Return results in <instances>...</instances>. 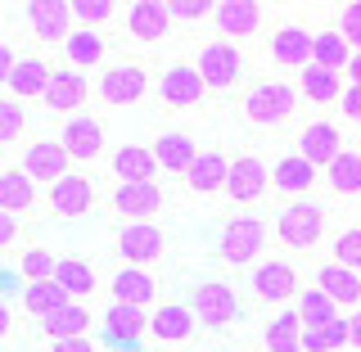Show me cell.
Wrapping results in <instances>:
<instances>
[{
    "instance_id": "6da1fadb",
    "label": "cell",
    "mask_w": 361,
    "mask_h": 352,
    "mask_svg": "<svg viewBox=\"0 0 361 352\" xmlns=\"http://www.w3.org/2000/svg\"><path fill=\"white\" fill-rule=\"evenodd\" d=\"M298 99L285 82H257L253 90L244 95V118L248 122H262V127H276V122H289Z\"/></svg>"
},
{
    "instance_id": "7a4b0ae2",
    "label": "cell",
    "mask_w": 361,
    "mask_h": 352,
    "mask_svg": "<svg viewBox=\"0 0 361 352\" xmlns=\"http://www.w3.org/2000/svg\"><path fill=\"white\" fill-rule=\"evenodd\" d=\"M262 244H267V226L262 221H257V217H235V221L221 226L217 253H221V262L244 267V262H253V257L262 253Z\"/></svg>"
},
{
    "instance_id": "3957f363",
    "label": "cell",
    "mask_w": 361,
    "mask_h": 352,
    "mask_svg": "<svg viewBox=\"0 0 361 352\" xmlns=\"http://www.w3.org/2000/svg\"><path fill=\"white\" fill-rule=\"evenodd\" d=\"M325 231V208L321 203H289L280 212V240L289 248H312Z\"/></svg>"
},
{
    "instance_id": "277c9868",
    "label": "cell",
    "mask_w": 361,
    "mask_h": 352,
    "mask_svg": "<svg viewBox=\"0 0 361 352\" xmlns=\"http://www.w3.org/2000/svg\"><path fill=\"white\" fill-rule=\"evenodd\" d=\"M235 312H240V303H235V293L231 285H217V280H208V285H199L195 289V298H190V316L203 325H231L235 321Z\"/></svg>"
},
{
    "instance_id": "5b68a950",
    "label": "cell",
    "mask_w": 361,
    "mask_h": 352,
    "mask_svg": "<svg viewBox=\"0 0 361 352\" xmlns=\"http://www.w3.org/2000/svg\"><path fill=\"white\" fill-rule=\"evenodd\" d=\"M163 231H158L154 221H135V226H122L118 231V253L127 257L131 267H140L145 271V262H158L163 257Z\"/></svg>"
},
{
    "instance_id": "8992f818",
    "label": "cell",
    "mask_w": 361,
    "mask_h": 352,
    "mask_svg": "<svg viewBox=\"0 0 361 352\" xmlns=\"http://www.w3.org/2000/svg\"><path fill=\"white\" fill-rule=\"evenodd\" d=\"M199 82L203 90L208 86H235V77H240V50H235L231 41H212V45H203V54H199Z\"/></svg>"
},
{
    "instance_id": "52a82bcc",
    "label": "cell",
    "mask_w": 361,
    "mask_h": 352,
    "mask_svg": "<svg viewBox=\"0 0 361 352\" xmlns=\"http://www.w3.org/2000/svg\"><path fill=\"white\" fill-rule=\"evenodd\" d=\"M338 150H343V131L330 127V122H312L298 135V158L307 167H330L338 158Z\"/></svg>"
},
{
    "instance_id": "ba28073f",
    "label": "cell",
    "mask_w": 361,
    "mask_h": 352,
    "mask_svg": "<svg viewBox=\"0 0 361 352\" xmlns=\"http://www.w3.org/2000/svg\"><path fill=\"white\" fill-rule=\"evenodd\" d=\"M221 190H231V199H240V203L262 199V190H267V163H262V158H253V154L235 158V163L226 167V186Z\"/></svg>"
},
{
    "instance_id": "9c48e42d",
    "label": "cell",
    "mask_w": 361,
    "mask_h": 352,
    "mask_svg": "<svg viewBox=\"0 0 361 352\" xmlns=\"http://www.w3.org/2000/svg\"><path fill=\"white\" fill-rule=\"evenodd\" d=\"M90 203H95V190H90L86 176L68 172V176H59L50 186V212H54V217H86Z\"/></svg>"
},
{
    "instance_id": "30bf717a",
    "label": "cell",
    "mask_w": 361,
    "mask_h": 352,
    "mask_svg": "<svg viewBox=\"0 0 361 352\" xmlns=\"http://www.w3.org/2000/svg\"><path fill=\"white\" fill-rule=\"evenodd\" d=\"M68 154L59 150V140H37V145H27V154H23V176L27 181H59L68 176Z\"/></svg>"
},
{
    "instance_id": "8fae6325",
    "label": "cell",
    "mask_w": 361,
    "mask_h": 352,
    "mask_svg": "<svg viewBox=\"0 0 361 352\" xmlns=\"http://www.w3.org/2000/svg\"><path fill=\"white\" fill-rule=\"evenodd\" d=\"M158 208H163V190H158L154 181H145V186H118V190H113V212H122L131 226L135 221H149Z\"/></svg>"
},
{
    "instance_id": "7c38bea8",
    "label": "cell",
    "mask_w": 361,
    "mask_h": 352,
    "mask_svg": "<svg viewBox=\"0 0 361 352\" xmlns=\"http://www.w3.org/2000/svg\"><path fill=\"white\" fill-rule=\"evenodd\" d=\"M86 77L82 73H73V68H68V73H50V82H45V109L50 113H77L86 104Z\"/></svg>"
},
{
    "instance_id": "4fadbf2b",
    "label": "cell",
    "mask_w": 361,
    "mask_h": 352,
    "mask_svg": "<svg viewBox=\"0 0 361 352\" xmlns=\"http://www.w3.org/2000/svg\"><path fill=\"white\" fill-rule=\"evenodd\" d=\"M145 330H149L158 344H185V339L195 334V316H190V308H180V303H163V308L145 321Z\"/></svg>"
},
{
    "instance_id": "5bb4252c",
    "label": "cell",
    "mask_w": 361,
    "mask_h": 352,
    "mask_svg": "<svg viewBox=\"0 0 361 352\" xmlns=\"http://www.w3.org/2000/svg\"><path fill=\"white\" fill-rule=\"evenodd\" d=\"M59 150L68 154V163L73 158H95L104 150V131H99L95 118H68V127L59 135Z\"/></svg>"
},
{
    "instance_id": "9a60e30c",
    "label": "cell",
    "mask_w": 361,
    "mask_h": 352,
    "mask_svg": "<svg viewBox=\"0 0 361 352\" xmlns=\"http://www.w3.org/2000/svg\"><path fill=\"white\" fill-rule=\"evenodd\" d=\"M167 28H172V18H167V5H158V0H140V5L127 9V32L145 45L163 41Z\"/></svg>"
},
{
    "instance_id": "2e32d148",
    "label": "cell",
    "mask_w": 361,
    "mask_h": 352,
    "mask_svg": "<svg viewBox=\"0 0 361 352\" xmlns=\"http://www.w3.org/2000/svg\"><path fill=\"white\" fill-rule=\"evenodd\" d=\"M293 289H298V271L289 262H262L253 271V293L262 303H285Z\"/></svg>"
},
{
    "instance_id": "e0dca14e",
    "label": "cell",
    "mask_w": 361,
    "mask_h": 352,
    "mask_svg": "<svg viewBox=\"0 0 361 352\" xmlns=\"http://www.w3.org/2000/svg\"><path fill=\"white\" fill-rule=\"evenodd\" d=\"M99 90H104L109 104H135V99L145 95V68H135V63L109 68V73L99 77Z\"/></svg>"
},
{
    "instance_id": "ac0fdd59",
    "label": "cell",
    "mask_w": 361,
    "mask_h": 352,
    "mask_svg": "<svg viewBox=\"0 0 361 352\" xmlns=\"http://www.w3.org/2000/svg\"><path fill=\"white\" fill-rule=\"evenodd\" d=\"M104 339H109L113 348H135L145 339V312L113 303V308L104 312Z\"/></svg>"
},
{
    "instance_id": "d6986e66",
    "label": "cell",
    "mask_w": 361,
    "mask_h": 352,
    "mask_svg": "<svg viewBox=\"0 0 361 352\" xmlns=\"http://www.w3.org/2000/svg\"><path fill=\"white\" fill-rule=\"evenodd\" d=\"M27 18L41 41H68V32H73V14L63 0H37V5H27Z\"/></svg>"
},
{
    "instance_id": "ffe728a7",
    "label": "cell",
    "mask_w": 361,
    "mask_h": 352,
    "mask_svg": "<svg viewBox=\"0 0 361 352\" xmlns=\"http://www.w3.org/2000/svg\"><path fill=\"white\" fill-rule=\"evenodd\" d=\"M226 167H231V158L208 150V154H195V163L185 167V186L195 190V195H217L226 186Z\"/></svg>"
},
{
    "instance_id": "44dd1931",
    "label": "cell",
    "mask_w": 361,
    "mask_h": 352,
    "mask_svg": "<svg viewBox=\"0 0 361 352\" xmlns=\"http://www.w3.org/2000/svg\"><path fill=\"white\" fill-rule=\"evenodd\" d=\"M154 293H158L154 276H145L140 267H127V271L113 276V303H122V308H140L145 312L154 303Z\"/></svg>"
},
{
    "instance_id": "7402d4cb",
    "label": "cell",
    "mask_w": 361,
    "mask_h": 352,
    "mask_svg": "<svg viewBox=\"0 0 361 352\" xmlns=\"http://www.w3.org/2000/svg\"><path fill=\"white\" fill-rule=\"evenodd\" d=\"M154 172H158V163L145 145H122V150L113 154V176H118L122 186H145V181H154Z\"/></svg>"
},
{
    "instance_id": "603a6c76",
    "label": "cell",
    "mask_w": 361,
    "mask_h": 352,
    "mask_svg": "<svg viewBox=\"0 0 361 352\" xmlns=\"http://www.w3.org/2000/svg\"><path fill=\"white\" fill-rule=\"evenodd\" d=\"M203 99V82L195 68H167L163 73V104L167 109H195Z\"/></svg>"
},
{
    "instance_id": "cb8c5ba5",
    "label": "cell",
    "mask_w": 361,
    "mask_h": 352,
    "mask_svg": "<svg viewBox=\"0 0 361 352\" xmlns=\"http://www.w3.org/2000/svg\"><path fill=\"white\" fill-rule=\"evenodd\" d=\"M271 59L280 68H307L312 63V32L302 28H280L271 37Z\"/></svg>"
},
{
    "instance_id": "d4e9b609",
    "label": "cell",
    "mask_w": 361,
    "mask_h": 352,
    "mask_svg": "<svg viewBox=\"0 0 361 352\" xmlns=\"http://www.w3.org/2000/svg\"><path fill=\"white\" fill-rule=\"evenodd\" d=\"M217 28L226 37H253L262 28V9L253 0H221L217 5Z\"/></svg>"
},
{
    "instance_id": "484cf974",
    "label": "cell",
    "mask_w": 361,
    "mask_h": 352,
    "mask_svg": "<svg viewBox=\"0 0 361 352\" xmlns=\"http://www.w3.org/2000/svg\"><path fill=\"white\" fill-rule=\"evenodd\" d=\"M325 293V298L334 303V308H353V303L361 298V280H357V271H348V267H321V285H316Z\"/></svg>"
},
{
    "instance_id": "4316f807",
    "label": "cell",
    "mask_w": 361,
    "mask_h": 352,
    "mask_svg": "<svg viewBox=\"0 0 361 352\" xmlns=\"http://www.w3.org/2000/svg\"><path fill=\"white\" fill-rule=\"evenodd\" d=\"M312 181H316V167H307L298 154L285 158V163H276V167L267 172V186H276L280 195H307Z\"/></svg>"
},
{
    "instance_id": "83f0119b",
    "label": "cell",
    "mask_w": 361,
    "mask_h": 352,
    "mask_svg": "<svg viewBox=\"0 0 361 352\" xmlns=\"http://www.w3.org/2000/svg\"><path fill=\"white\" fill-rule=\"evenodd\" d=\"M41 330L50 334V344H54V339H86V330H90V312L77 308V303H63L59 312L41 316Z\"/></svg>"
},
{
    "instance_id": "f1b7e54d",
    "label": "cell",
    "mask_w": 361,
    "mask_h": 352,
    "mask_svg": "<svg viewBox=\"0 0 361 352\" xmlns=\"http://www.w3.org/2000/svg\"><path fill=\"white\" fill-rule=\"evenodd\" d=\"M348 348V325L343 316L325 325H302V339H298V352H343Z\"/></svg>"
},
{
    "instance_id": "f546056e",
    "label": "cell",
    "mask_w": 361,
    "mask_h": 352,
    "mask_svg": "<svg viewBox=\"0 0 361 352\" xmlns=\"http://www.w3.org/2000/svg\"><path fill=\"white\" fill-rule=\"evenodd\" d=\"M50 280L68 293V303L86 298V293L95 289V271H90V262H82V257H63V262H54V276Z\"/></svg>"
},
{
    "instance_id": "4dcf8cb0",
    "label": "cell",
    "mask_w": 361,
    "mask_h": 352,
    "mask_svg": "<svg viewBox=\"0 0 361 352\" xmlns=\"http://www.w3.org/2000/svg\"><path fill=\"white\" fill-rule=\"evenodd\" d=\"M154 163L158 167H172V172H185L190 163H195V140H190V135H176V131H167V135H158L154 140Z\"/></svg>"
},
{
    "instance_id": "1f68e13d",
    "label": "cell",
    "mask_w": 361,
    "mask_h": 352,
    "mask_svg": "<svg viewBox=\"0 0 361 352\" xmlns=\"http://www.w3.org/2000/svg\"><path fill=\"white\" fill-rule=\"evenodd\" d=\"M37 203V186H32L23 172H0V212L14 217V212L32 208Z\"/></svg>"
},
{
    "instance_id": "d6a6232c",
    "label": "cell",
    "mask_w": 361,
    "mask_h": 352,
    "mask_svg": "<svg viewBox=\"0 0 361 352\" xmlns=\"http://www.w3.org/2000/svg\"><path fill=\"white\" fill-rule=\"evenodd\" d=\"M302 95H307L312 104H334V99L343 95V77L307 63V68H302Z\"/></svg>"
},
{
    "instance_id": "836d02e7",
    "label": "cell",
    "mask_w": 361,
    "mask_h": 352,
    "mask_svg": "<svg viewBox=\"0 0 361 352\" xmlns=\"http://www.w3.org/2000/svg\"><path fill=\"white\" fill-rule=\"evenodd\" d=\"M298 339H302V325H298L293 312H280L276 321H267V330H262L267 352H298Z\"/></svg>"
},
{
    "instance_id": "e575fe53",
    "label": "cell",
    "mask_w": 361,
    "mask_h": 352,
    "mask_svg": "<svg viewBox=\"0 0 361 352\" xmlns=\"http://www.w3.org/2000/svg\"><path fill=\"white\" fill-rule=\"evenodd\" d=\"M348 59H353V50H348V41L338 37V32H321V37H312V63H316V68L338 73Z\"/></svg>"
},
{
    "instance_id": "d590c367",
    "label": "cell",
    "mask_w": 361,
    "mask_h": 352,
    "mask_svg": "<svg viewBox=\"0 0 361 352\" xmlns=\"http://www.w3.org/2000/svg\"><path fill=\"white\" fill-rule=\"evenodd\" d=\"M45 82H50L45 59H18L14 68H9V90H14V95H41Z\"/></svg>"
},
{
    "instance_id": "8d00e7d4",
    "label": "cell",
    "mask_w": 361,
    "mask_h": 352,
    "mask_svg": "<svg viewBox=\"0 0 361 352\" xmlns=\"http://www.w3.org/2000/svg\"><path fill=\"white\" fill-rule=\"evenodd\" d=\"M330 190L334 195H357L361 190V154H353V150H338V158L330 167Z\"/></svg>"
},
{
    "instance_id": "74e56055",
    "label": "cell",
    "mask_w": 361,
    "mask_h": 352,
    "mask_svg": "<svg viewBox=\"0 0 361 352\" xmlns=\"http://www.w3.org/2000/svg\"><path fill=\"white\" fill-rule=\"evenodd\" d=\"M23 303H27L32 316H50V312H59L63 303H68V293L54 285V280H37V285L23 289Z\"/></svg>"
},
{
    "instance_id": "f35d334b",
    "label": "cell",
    "mask_w": 361,
    "mask_h": 352,
    "mask_svg": "<svg viewBox=\"0 0 361 352\" xmlns=\"http://www.w3.org/2000/svg\"><path fill=\"white\" fill-rule=\"evenodd\" d=\"M63 50H68V59H73L77 68H90V63H99L104 59V41H99V32H68V41H63Z\"/></svg>"
},
{
    "instance_id": "ab89813d",
    "label": "cell",
    "mask_w": 361,
    "mask_h": 352,
    "mask_svg": "<svg viewBox=\"0 0 361 352\" xmlns=\"http://www.w3.org/2000/svg\"><path fill=\"white\" fill-rule=\"evenodd\" d=\"M293 316H298V325H325V321H334V316H338V308L325 298L321 289H307L298 298V312H293Z\"/></svg>"
},
{
    "instance_id": "60d3db41",
    "label": "cell",
    "mask_w": 361,
    "mask_h": 352,
    "mask_svg": "<svg viewBox=\"0 0 361 352\" xmlns=\"http://www.w3.org/2000/svg\"><path fill=\"white\" fill-rule=\"evenodd\" d=\"M68 14H73L77 23H86V32H95L99 23L113 18V5L109 0H77V5H68Z\"/></svg>"
},
{
    "instance_id": "b9f144b4",
    "label": "cell",
    "mask_w": 361,
    "mask_h": 352,
    "mask_svg": "<svg viewBox=\"0 0 361 352\" xmlns=\"http://www.w3.org/2000/svg\"><path fill=\"white\" fill-rule=\"evenodd\" d=\"M23 135V104L18 99H0V145H14Z\"/></svg>"
},
{
    "instance_id": "7bdbcfd3",
    "label": "cell",
    "mask_w": 361,
    "mask_h": 352,
    "mask_svg": "<svg viewBox=\"0 0 361 352\" xmlns=\"http://www.w3.org/2000/svg\"><path fill=\"white\" fill-rule=\"evenodd\" d=\"M23 276H27V285H37V280H50V276H54V257L45 253V248H32V253H23Z\"/></svg>"
},
{
    "instance_id": "ee69618b",
    "label": "cell",
    "mask_w": 361,
    "mask_h": 352,
    "mask_svg": "<svg viewBox=\"0 0 361 352\" xmlns=\"http://www.w3.org/2000/svg\"><path fill=\"white\" fill-rule=\"evenodd\" d=\"M334 267H348V271L361 267V231H357V226L338 235V257H334Z\"/></svg>"
},
{
    "instance_id": "f6af8a7d",
    "label": "cell",
    "mask_w": 361,
    "mask_h": 352,
    "mask_svg": "<svg viewBox=\"0 0 361 352\" xmlns=\"http://www.w3.org/2000/svg\"><path fill=\"white\" fill-rule=\"evenodd\" d=\"M208 14H212V5H203V0H176V5H167V18H176V23H195Z\"/></svg>"
},
{
    "instance_id": "bcb514c9",
    "label": "cell",
    "mask_w": 361,
    "mask_h": 352,
    "mask_svg": "<svg viewBox=\"0 0 361 352\" xmlns=\"http://www.w3.org/2000/svg\"><path fill=\"white\" fill-rule=\"evenodd\" d=\"M338 37L348 41V50L361 45V5H348L343 9V28H338Z\"/></svg>"
},
{
    "instance_id": "7dc6e473",
    "label": "cell",
    "mask_w": 361,
    "mask_h": 352,
    "mask_svg": "<svg viewBox=\"0 0 361 352\" xmlns=\"http://www.w3.org/2000/svg\"><path fill=\"white\" fill-rule=\"evenodd\" d=\"M338 104H343V118H348V122H357V118H361V86H343Z\"/></svg>"
},
{
    "instance_id": "c3c4849f",
    "label": "cell",
    "mask_w": 361,
    "mask_h": 352,
    "mask_svg": "<svg viewBox=\"0 0 361 352\" xmlns=\"http://www.w3.org/2000/svg\"><path fill=\"white\" fill-rule=\"evenodd\" d=\"M50 352H95V344L90 339H54Z\"/></svg>"
},
{
    "instance_id": "681fc988",
    "label": "cell",
    "mask_w": 361,
    "mask_h": 352,
    "mask_svg": "<svg viewBox=\"0 0 361 352\" xmlns=\"http://www.w3.org/2000/svg\"><path fill=\"white\" fill-rule=\"evenodd\" d=\"M14 240H18V221L0 212V248H5V244H14Z\"/></svg>"
},
{
    "instance_id": "f907efd6",
    "label": "cell",
    "mask_w": 361,
    "mask_h": 352,
    "mask_svg": "<svg viewBox=\"0 0 361 352\" xmlns=\"http://www.w3.org/2000/svg\"><path fill=\"white\" fill-rule=\"evenodd\" d=\"M9 68H14V50L0 41V82H9Z\"/></svg>"
},
{
    "instance_id": "816d5d0a",
    "label": "cell",
    "mask_w": 361,
    "mask_h": 352,
    "mask_svg": "<svg viewBox=\"0 0 361 352\" xmlns=\"http://www.w3.org/2000/svg\"><path fill=\"white\" fill-rule=\"evenodd\" d=\"M5 334H9V308L0 303V339H5Z\"/></svg>"
},
{
    "instance_id": "f5cc1de1",
    "label": "cell",
    "mask_w": 361,
    "mask_h": 352,
    "mask_svg": "<svg viewBox=\"0 0 361 352\" xmlns=\"http://www.w3.org/2000/svg\"><path fill=\"white\" fill-rule=\"evenodd\" d=\"M235 352H240V348H235Z\"/></svg>"
}]
</instances>
